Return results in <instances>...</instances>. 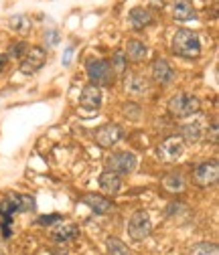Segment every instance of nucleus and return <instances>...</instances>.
Listing matches in <instances>:
<instances>
[{"instance_id": "ddd939ff", "label": "nucleus", "mask_w": 219, "mask_h": 255, "mask_svg": "<svg viewBox=\"0 0 219 255\" xmlns=\"http://www.w3.org/2000/svg\"><path fill=\"white\" fill-rule=\"evenodd\" d=\"M81 203L85 205V207H89L96 215H106V213H110L112 209H114V205L106 199V197H102V195H96V193H89V195H83L81 197Z\"/></svg>"}, {"instance_id": "393cba45", "label": "nucleus", "mask_w": 219, "mask_h": 255, "mask_svg": "<svg viewBox=\"0 0 219 255\" xmlns=\"http://www.w3.org/2000/svg\"><path fill=\"white\" fill-rule=\"evenodd\" d=\"M112 69H114V73H124V71H126V55H124L122 51L114 53V57H112Z\"/></svg>"}, {"instance_id": "1a4fd4ad", "label": "nucleus", "mask_w": 219, "mask_h": 255, "mask_svg": "<svg viewBox=\"0 0 219 255\" xmlns=\"http://www.w3.org/2000/svg\"><path fill=\"white\" fill-rule=\"evenodd\" d=\"M79 106L83 110H89V112H98L102 106V89L96 85L83 87V91L79 95Z\"/></svg>"}, {"instance_id": "bb28decb", "label": "nucleus", "mask_w": 219, "mask_h": 255, "mask_svg": "<svg viewBox=\"0 0 219 255\" xmlns=\"http://www.w3.org/2000/svg\"><path fill=\"white\" fill-rule=\"evenodd\" d=\"M26 49H28V47H26V43H14V45L10 47V51H8V55H6V57H22Z\"/></svg>"}, {"instance_id": "c756f323", "label": "nucleus", "mask_w": 219, "mask_h": 255, "mask_svg": "<svg viewBox=\"0 0 219 255\" xmlns=\"http://www.w3.org/2000/svg\"><path fill=\"white\" fill-rule=\"evenodd\" d=\"M71 53H73V47L69 45V47H67V51H65V55H63V65H69V59H71Z\"/></svg>"}, {"instance_id": "9b49d317", "label": "nucleus", "mask_w": 219, "mask_h": 255, "mask_svg": "<svg viewBox=\"0 0 219 255\" xmlns=\"http://www.w3.org/2000/svg\"><path fill=\"white\" fill-rule=\"evenodd\" d=\"M219 178V166L217 162H203L195 168V182L199 186H209Z\"/></svg>"}, {"instance_id": "aec40b11", "label": "nucleus", "mask_w": 219, "mask_h": 255, "mask_svg": "<svg viewBox=\"0 0 219 255\" xmlns=\"http://www.w3.org/2000/svg\"><path fill=\"white\" fill-rule=\"evenodd\" d=\"M130 22H132V26L136 30H140V28H144V26H148L152 22V14L146 8H134L130 12Z\"/></svg>"}, {"instance_id": "f03ea898", "label": "nucleus", "mask_w": 219, "mask_h": 255, "mask_svg": "<svg viewBox=\"0 0 219 255\" xmlns=\"http://www.w3.org/2000/svg\"><path fill=\"white\" fill-rule=\"evenodd\" d=\"M173 53L183 59H197L201 55V41L189 28H181L173 37Z\"/></svg>"}, {"instance_id": "a211bd4d", "label": "nucleus", "mask_w": 219, "mask_h": 255, "mask_svg": "<svg viewBox=\"0 0 219 255\" xmlns=\"http://www.w3.org/2000/svg\"><path fill=\"white\" fill-rule=\"evenodd\" d=\"M146 55H148V49L144 43H140V41H128L126 43V59L140 63L146 59Z\"/></svg>"}, {"instance_id": "6ab92c4d", "label": "nucleus", "mask_w": 219, "mask_h": 255, "mask_svg": "<svg viewBox=\"0 0 219 255\" xmlns=\"http://www.w3.org/2000/svg\"><path fill=\"white\" fill-rule=\"evenodd\" d=\"M173 16L177 20H191V18H195V10H193V6L189 2H187V0H175Z\"/></svg>"}, {"instance_id": "c85d7f7f", "label": "nucleus", "mask_w": 219, "mask_h": 255, "mask_svg": "<svg viewBox=\"0 0 219 255\" xmlns=\"http://www.w3.org/2000/svg\"><path fill=\"white\" fill-rule=\"evenodd\" d=\"M138 110H140V108H138L136 104H126V106H124V114H126L128 118H138V116H140Z\"/></svg>"}, {"instance_id": "dca6fc26", "label": "nucleus", "mask_w": 219, "mask_h": 255, "mask_svg": "<svg viewBox=\"0 0 219 255\" xmlns=\"http://www.w3.org/2000/svg\"><path fill=\"white\" fill-rule=\"evenodd\" d=\"M181 136L185 142H191V144H197L201 138H203V126L201 122H189L181 128Z\"/></svg>"}, {"instance_id": "2f4dec72", "label": "nucleus", "mask_w": 219, "mask_h": 255, "mask_svg": "<svg viewBox=\"0 0 219 255\" xmlns=\"http://www.w3.org/2000/svg\"><path fill=\"white\" fill-rule=\"evenodd\" d=\"M0 255H4V247H2V243H0Z\"/></svg>"}, {"instance_id": "7c9ffc66", "label": "nucleus", "mask_w": 219, "mask_h": 255, "mask_svg": "<svg viewBox=\"0 0 219 255\" xmlns=\"http://www.w3.org/2000/svg\"><path fill=\"white\" fill-rule=\"evenodd\" d=\"M6 65H8V57L6 55H0V73L6 69Z\"/></svg>"}, {"instance_id": "412c9836", "label": "nucleus", "mask_w": 219, "mask_h": 255, "mask_svg": "<svg viewBox=\"0 0 219 255\" xmlns=\"http://www.w3.org/2000/svg\"><path fill=\"white\" fill-rule=\"evenodd\" d=\"M163 186L169 190V193H183L185 190V180H183L181 174L173 172V174H167L163 178Z\"/></svg>"}, {"instance_id": "5701e85b", "label": "nucleus", "mask_w": 219, "mask_h": 255, "mask_svg": "<svg viewBox=\"0 0 219 255\" xmlns=\"http://www.w3.org/2000/svg\"><path fill=\"white\" fill-rule=\"evenodd\" d=\"M108 251H110V255H132V251L116 237L108 239Z\"/></svg>"}, {"instance_id": "b1692460", "label": "nucleus", "mask_w": 219, "mask_h": 255, "mask_svg": "<svg viewBox=\"0 0 219 255\" xmlns=\"http://www.w3.org/2000/svg\"><path fill=\"white\" fill-rule=\"evenodd\" d=\"M189 255H219V249L215 243H197Z\"/></svg>"}, {"instance_id": "423d86ee", "label": "nucleus", "mask_w": 219, "mask_h": 255, "mask_svg": "<svg viewBox=\"0 0 219 255\" xmlns=\"http://www.w3.org/2000/svg\"><path fill=\"white\" fill-rule=\"evenodd\" d=\"M106 166L108 170L120 174H130L136 168V156L132 152H114L106 158Z\"/></svg>"}, {"instance_id": "f3484780", "label": "nucleus", "mask_w": 219, "mask_h": 255, "mask_svg": "<svg viewBox=\"0 0 219 255\" xmlns=\"http://www.w3.org/2000/svg\"><path fill=\"white\" fill-rule=\"evenodd\" d=\"M124 87H126V91L132 95H144L148 91V83L140 75H128L124 79Z\"/></svg>"}, {"instance_id": "20e7f679", "label": "nucleus", "mask_w": 219, "mask_h": 255, "mask_svg": "<svg viewBox=\"0 0 219 255\" xmlns=\"http://www.w3.org/2000/svg\"><path fill=\"white\" fill-rule=\"evenodd\" d=\"M87 77L91 79V85L96 87H102V85H110L114 83V69L108 61L104 59H91L87 61Z\"/></svg>"}, {"instance_id": "a878e982", "label": "nucleus", "mask_w": 219, "mask_h": 255, "mask_svg": "<svg viewBox=\"0 0 219 255\" xmlns=\"http://www.w3.org/2000/svg\"><path fill=\"white\" fill-rule=\"evenodd\" d=\"M63 219H61V215H45V217H39V225H43V227H47V225H53V223H61Z\"/></svg>"}, {"instance_id": "0eeeda50", "label": "nucleus", "mask_w": 219, "mask_h": 255, "mask_svg": "<svg viewBox=\"0 0 219 255\" xmlns=\"http://www.w3.org/2000/svg\"><path fill=\"white\" fill-rule=\"evenodd\" d=\"M20 59H22V61H20V73L33 75V73H37V71L45 65L47 53H45L43 47H28Z\"/></svg>"}, {"instance_id": "39448f33", "label": "nucleus", "mask_w": 219, "mask_h": 255, "mask_svg": "<svg viewBox=\"0 0 219 255\" xmlns=\"http://www.w3.org/2000/svg\"><path fill=\"white\" fill-rule=\"evenodd\" d=\"M152 233V223L146 211H136L128 221V235L134 241H144Z\"/></svg>"}, {"instance_id": "6e6552de", "label": "nucleus", "mask_w": 219, "mask_h": 255, "mask_svg": "<svg viewBox=\"0 0 219 255\" xmlns=\"http://www.w3.org/2000/svg\"><path fill=\"white\" fill-rule=\"evenodd\" d=\"M122 140V128L118 124H104L96 130V142L102 148H110Z\"/></svg>"}, {"instance_id": "cd10ccee", "label": "nucleus", "mask_w": 219, "mask_h": 255, "mask_svg": "<svg viewBox=\"0 0 219 255\" xmlns=\"http://www.w3.org/2000/svg\"><path fill=\"white\" fill-rule=\"evenodd\" d=\"M45 41H47L49 47H55V45L59 43V33H57L55 28H49L47 33H45Z\"/></svg>"}, {"instance_id": "4468645a", "label": "nucleus", "mask_w": 219, "mask_h": 255, "mask_svg": "<svg viewBox=\"0 0 219 255\" xmlns=\"http://www.w3.org/2000/svg\"><path fill=\"white\" fill-rule=\"evenodd\" d=\"M100 188L104 190L106 195H118L120 193V188H122V180H120V176L116 174V172H112V170H104L102 174H100Z\"/></svg>"}, {"instance_id": "4be33fe9", "label": "nucleus", "mask_w": 219, "mask_h": 255, "mask_svg": "<svg viewBox=\"0 0 219 255\" xmlns=\"http://www.w3.org/2000/svg\"><path fill=\"white\" fill-rule=\"evenodd\" d=\"M8 26L12 30H16V33H28L30 26H33V22H30V18L26 14H16L8 20Z\"/></svg>"}, {"instance_id": "f257e3e1", "label": "nucleus", "mask_w": 219, "mask_h": 255, "mask_svg": "<svg viewBox=\"0 0 219 255\" xmlns=\"http://www.w3.org/2000/svg\"><path fill=\"white\" fill-rule=\"evenodd\" d=\"M35 199L33 197H26V195H14V193H8L0 199V215H2V237L8 239L12 235L10 231V223H12V217L18 215V213H24V211H33L35 209Z\"/></svg>"}, {"instance_id": "9d476101", "label": "nucleus", "mask_w": 219, "mask_h": 255, "mask_svg": "<svg viewBox=\"0 0 219 255\" xmlns=\"http://www.w3.org/2000/svg\"><path fill=\"white\" fill-rule=\"evenodd\" d=\"M183 156V142L179 138H167L159 146V158L165 162H175Z\"/></svg>"}, {"instance_id": "2eb2a0df", "label": "nucleus", "mask_w": 219, "mask_h": 255, "mask_svg": "<svg viewBox=\"0 0 219 255\" xmlns=\"http://www.w3.org/2000/svg\"><path fill=\"white\" fill-rule=\"evenodd\" d=\"M77 235H79V229H77V225H73V223H63V221H61L59 227L53 229V239L59 241V243L71 241V239H75Z\"/></svg>"}, {"instance_id": "7ed1b4c3", "label": "nucleus", "mask_w": 219, "mask_h": 255, "mask_svg": "<svg viewBox=\"0 0 219 255\" xmlns=\"http://www.w3.org/2000/svg\"><path fill=\"white\" fill-rule=\"evenodd\" d=\"M167 108L175 118H189L199 112L201 104H199V98H195L191 93H177L169 100Z\"/></svg>"}, {"instance_id": "f8f14e48", "label": "nucleus", "mask_w": 219, "mask_h": 255, "mask_svg": "<svg viewBox=\"0 0 219 255\" xmlns=\"http://www.w3.org/2000/svg\"><path fill=\"white\" fill-rule=\"evenodd\" d=\"M152 77L161 85H169L175 81V69L169 65L167 59H156L152 63Z\"/></svg>"}]
</instances>
